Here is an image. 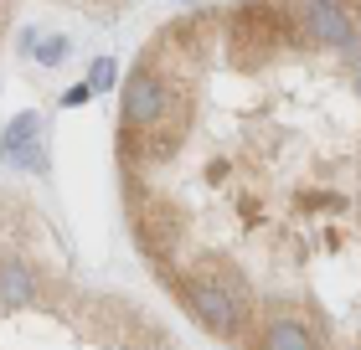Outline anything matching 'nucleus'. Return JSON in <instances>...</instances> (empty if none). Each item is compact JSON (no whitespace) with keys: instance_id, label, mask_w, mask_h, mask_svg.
Here are the masks:
<instances>
[{"instance_id":"f03ea898","label":"nucleus","mask_w":361,"mask_h":350,"mask_svg":"<svg viewBox=\"0 0 361 350\" xmlns=\"http://www.w3.org/2000/svg\"><path fill=\"white\" fill-rule=\"evenodd\" d=\"M6 155L11 160H21V165H31V170H42V144H37V113H21V119L11 124V135H6Z\"/></svg>"},{"instance_id":"7ed1b4c3","label":"nucleus","mask_w":361,"mask_h":350,"mask_svg":"<svg viewBox=\"0 0 361 350\" xmlns=\"http://www.w3.org/2000/svg\"><path fill=\"white\" fill-rule=\"evenodd\" d=\"M37 57L47 62V68H57V62L68 57V42H62V37H52V42H42V46H37Z\"/></svg>"},{"instance_id":"f257e3e1","label":"nucleus","mask_w":361,"mask_h":350,"mask_svg":"<svg viewBox=\"0 0 361 350\" xmlns=\"http://www.w3.org/2000/svg\"><path fill=\"white\" fill-rule=\"evenodd\" d=\"M0 304L6 309H31L37 304V273L16 258H0Z\"/></svg>"},{"instance_id":"20e7f679","label":"nucleus","mask_w":361,"mask_h":350,"mask_svg":"<svg viewBox=\"0 0 361 350\" xmlns=\"http://www.w3.org/2000/svg\"><path fill=\"white\" fill-rule=\"evenodd\" d=\"M114 82V62H93V73H88V93H104Z\"/></svg>"}]
</instances>
